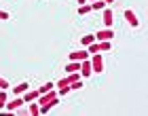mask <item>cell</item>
<instances>
[{
    "label": "cell",
    "instance_id": "6da1fadb",
    "mask_svg": "<svg viewBox=\"0 0 148 116\" xmlns=\"http://www.w3.org/2000/svg\"><path fill=\"white\" fill-rule=\"evenodd\" d=\"M57 99L59 97H57V93L53 91V89H51V91H47V93H40L38 99H36L38 106H40V114H47L53 106H57Z\"/></svg>",
    "mask_w": 148,
    "mask_h": 116
},
{
    "label": "cell",
    "instance_id": "7a4b0ae2",
    "mask_svg": "<svg viewBox=\"0 0 148 116\" xmlns=\"http://www.w3.org/2000/svg\"><path fill=\"white\" fill-rule=\"evenodd\" d=\"M89 61H91V70L93 72H97V74H102L104 72V59L99 53H93V55H89Z\"/></svg>",
    "mask_w": 148,
    "mask_h": 116
},
{
    "label": "cell",
    "instance_id": "3957f363",
    "mask_svg": "<svg viewBox=\"0 0 148 116\" xmlns=\"http://www.w3.org/2000/svg\"><path fill=\"white\" fill-rule=\"evenodd\" d=\"M23 104H25V101H23V97H13L11 101H6V104H4V110L15 112V110H19V108H21Z\"/></svg>",
    "mask_w": 148,
    "mask_h": 116
},
{
    "label": "cell",
    "instance_id": "277c9868",
    "mask_svg": "<svg viewBox=\"0 0 148 116\" xmlns=\"http://www.w3.org/2000/svg\"><path fill=\"white\" fill-rule=\"evenodd\" d=\"M114 38V30L112 28H104V30H99L97 34H95V40L99 42V40H112Z\"/></svg>",
    "mask_w": 148,
    "mask_h": 116
},
{
    "label": "cell",
    "instance_id": "5b68a950",
    "mask_svg": "<svg viewBox=\"0 0 148 116\" xmlns=\"http://www.w3.org/2000/svg\"><path fill=\"white\" fill-rule=\"evenodd\" d=\"M102 21H104V25L106 28H112V21H114V15H112V11L110 9H102Z\"/></svg>",
    "mask_w": 148,
    "mask_h": 116
},
{
    "label": "cell",
    "instance_id": "8992f818",
    "mask_svg": "<svg viewBox=\"0 0 148 116\" xmlns=\"http://www.w3.org/2000/svg\"><path fill=\"white\" fill-rule=\"evenodd\" d=\"M78 72H80V76H83V78H87V76L93 72V70H91V61H89V57L80 61V70H78Z\"/></svg>",
    "mask_w": 148,
    "mask_h": 116
},
{
    "label": "cell",
    "instance_id": "52a82bcc",
    "mask_svg": "<svg viewBox=\"0 0 148 116\" xmlns=\"http://www.w3.org/2000/svg\"><path fill=\"white\" fill-rule=\"evenodd\" d=\"M125 19H127V23H129L131 28H138V25H140L138 17H136V13H133L131 9H127V11H125Z\"/></svg>",
    "mask_w": 148,
    "mask_h": 116
},
{
    "label": "cell",
    "instance_id": "ba28073f",
    "mask_svg": "<svg viewBox=\"0 0 148 116\" xmlns=\"http://www.w3.org/2000/svg\"><path fill=\"white\" fill-rule=\"evenodd\" d=\"M38 89H36V91H34V89H28V91H25L23 93V101H25V104H30V101H36L38 99Z\"/></svg>",
    "mask_w": 148,
    "mask_h": 116
},
{
    "label": "cell",
    "instance_id": "9c48e42d",
    "mask_svg": "<svg viewBox=\"0 0 148 116\" xmlns=\"http://www.w3.org/2000/svg\"><path fill=\"white\" fill-rule=\"evenodd\" d=\"M89 57V53H87L85 49L83 51H72L70 53V61H83V59H87Z\"/></svg>",
    "mask_w": 148,
    "mask_h": 116
},
{
    "label": "cell",
    "instance_id": "30bf717a",
    "mask_svg": "<svg viewBox=\"0 0 148 116\" xmlns=\"http://www.w3.org/2000/svg\"><path fill=\"white\" fill-rule=\"evenodd\" d=\"M78 70H80V61H68V63H66V74L78 72Z\"/></svg>",
    "mask_w": 148,
    "mask_h": 116
},
{
    "label": "cell",
    "instance_id": "8fae6325",
    "mask_svg": "<svg viewBox=\"0 0 148 116\" xmlns=\"http://www.w3.org/2000/svg\"><path fill=\"white\" fill-rule=\"evenodd\" d=\"M28 89H30L28 83H19L17 87H13V93H15V95H23L25 91H28Z\"/></svg>",
    "mask_w": 148,
    "mask_h": 116
},
{
    "label": "cell",
    "instance_id": "7c38bea8",
    "mask_svg": "<svg viewBox=\"0 0 148 116\" xmlns=\"http://www.w3.org/2000/svg\"><path fill=\"white\" fill-rule=\"evenodd\" d=\"M97 46H99V53L102 51H110L112 49V40H99Z\"/></svg>",
    "mask_w": 148,
    "mask_h": 116
},
{
    "label": "cell",
    "instance_id": "4fadbf2b",
    "mask_svg": "<svg viewBox=\"0 0 148 116\" xmlns=\"http://www.w3.org/2000/svg\"><path fill=\"white\" fill-rule=\"evenodd\" d=\"M32 116H38L40 114V106H38V101H30V110H28Z\"/></svg>",
    "mask_w": 148,
    "mask_h": 116
},
{
    "label": "cell",
    "instance_id": "5bb4252c",
    "mask_svg": "<svg viewBox=\"0 0 148 116\" xmlns=\"http://www.w3.org/2000/svg\"><path fill=\"white\" fill-rule=\"evenodd\" d=\"M104 6H106L104 0H93V2H91V11H102Z\"/></svg>",
    "mask_w": 148,
    "mask_h": 116
},
{
    "label": "cell",
    "instance_id": "9a60e30c",
    "mask_svg": "<svg viewBox=\"0 0 148 116\" xmlns=\"http://www.w3.org/2000/svg\"><path fill=\"white\" fill-rule=\"evenodd\" d=\"M91 42H95V36H89V34H87V36H80V44L83 46L91 44Z\"/></svg>",
    "mask_w": 148,
    "mask_h": 116
},
{
    "label": "cell",
    "instance_id": "2e32d148",
    "mask_svg": "<svg viewBox=\"0 0 148 116\" xmlns=\"http://www.w3.org/2000/svg\"><path fill=\"white\" fill-rule=\"evenodd\" d=\"M87 13H91V4H87V2H85V4H80V6H78V15H87Z\"/></svg>",
    "mask_w": 148,
    "mask_h": 116
},
{
    "label": "cell",
    "instance_id": "e0dca14e",
    "mask_svg": "<svg viewBox=\"0 0 148 116\" xmlns=\"http://www.w3.org/2000/svg\"><path fill=\"white\" fill-rule=\"evenodd\" d=\"M87 46H89V51H87V53H89V55H93V53H99V46H97V40H95V42H91V44H87Z\"/></svg>",
    "mask_w": 148,
    "mask_h": 116
},
{
    "label": "cell",
    "instance_id": "ac0fdd59",
    "mask_svg": "<svg viewBox=\"0 0 148 116\" xmlns=\"http://www.w3.org/2000/svg\"><path fill=\"white\" fill-rule=\"evenodd\" d=\"M53 87H55V85H53V83H45L42 87H40V89H38V93H47V91H51V89H53Z\"/></svg>",
    "mask_w": 148,
    "mask_h": 116
},
{
    "label": "cell",
    "instance_id": "d6986e66",
    "mask_svg": "<svg viewBox=\"0 0 148 116\" xmlns=\"http://www.w3.org/2000/svg\"><path fill=\"white\" fill-rule=\"evenodd\" d=\"M4 104H6V89H2V91H0V110L4 108Z\"/></svg>",
    "mask_w": 148,
    "mask_h": 116
},
{
    "label": "cell",
    "instance_id": "ffe728a7",
    "mask_svg": "<svg viewBox=\"0 0 148 116\" xmlns=\"http://www.w3.org/2000/svg\"><path fill=\"white\" fill-rule=\"evenodd\" d=\"M0 19H2V21H4V19H11V13L4 11V9H0Z\"/></svg>",
    "mask_w": 148,
    "mask_h": 116
},
{
    "label": "cell",
    "instance_id": "44dd1931",
    "mask_svg": "<svg viewBox=\"0 0 148 116\" xmlns=\"http://www.w3.org/2000/svg\"><path fill=\"white\" fill-rule=\"evenodd\" d=\"M2 89H9V80L0 76V91H2Z\"/></svg>",
    "mask_w": 148,
    "mask_h": 116
},
{
    "label": "cell",
    "instance_id": "7402d4cb",
    "mask_svg": "<svg viewBox=\"0 0 148 116\" xmlns=\"http://www.w3.org/2000/svg\"><path fill=\"white\" fill-rule=\"evenodd\" d=\"M104 2H106V4H112V2H114V0H104Z\"/></svg>",
    "mask_w": 148,
    "mask_h": 116
},
{
    "label": "cell",
    "instance_id": "603a6c76",
    "mask_svg": "<svg viewBox=\"0 0 148 116\" xmlns=\"http://www.w3.org/2000/svg\"><path fill=\"white\" fill-rule=\"evenodd\" d=\"M78 2H80V4H85V2H89V0H78Z\"/></svg>",
    "mask_w": 148,
    "mask_h": 116
}]
</instances>
